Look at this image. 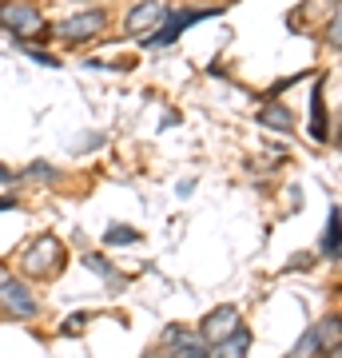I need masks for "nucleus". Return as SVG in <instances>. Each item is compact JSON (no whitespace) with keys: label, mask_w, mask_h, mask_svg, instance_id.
I'll list each match as a JSON object with an SVG mask.
<instances>
[{"label":"nucleus","mask_w":342,"mask_h":358,"mask_svg":"<svg viewBox=\"0 0 342 358\" xmlns=\"http://www.w3.org/2000/svg\"><path fill=\"white\" fill-rule=\"evenodd\" d=\"M20 263H24L28 279H52V275H60V267H64L60 239H56V235H40V239H32Z\"/></svg>","instance_id":"nucleus-1"},{"label":"nucleus","mask_w":342,"mask_h":358,"mask_svg":"<svg viewBox=\"0 0 342 358\" xmlns=\"http://www.w3.org/2000/svg\"><path fill=\"white\" fill-rule=\"evenodd\" d=\"M0 28L13 32L16 40H28V36L48 32L44 13H40L36 4H28V0H8V4H0Z\"/></svg>","instance_id":"nucleus-2"},{"label":"nucleus","mask_w":342,"mask_h":358,"mask_svg":"<svg viewBox=\"0 0 342 358\" xmlns=\"http://www.w3.org/2000/svg\"><path fill=\"white\" fill-rule=\"evenodd\" d=\"M0 310L13 315V319H36L40 303L36 294L28 291V282L13 279V275H0Z\"/></svg>","instance_id":"nucleus-3"},{"label":"nucleus","mask_w":342,"mask_h":358,"mask_svg":"<svg viewBox=\"0 0 342 358\" xmlns=\"http://www.w3.org/2000/svg\"><path fill=\"white\" fill-rule=\"evenodd\" d=\"M104 28H108V13H104V8H88V13H76V16H68V20H60L52 32H56L64 44H84V40L100 36Z\"/></svg>","instance_id":"nucleus-4"},{"label":"nucleus","mask_w":342,"mask_h":358,"mask_svg":"<svg viewBox=\"0 0 342 358\" xmlns=\"http://www.w3.org/2000/svg\"><path fill=\"white\" fill-rule=\"evenodd\" d=\"M207 16H215V8H167V20L159 24V32H152V36H143V44H171V40H179V32L187 24H199V20H207Z\"/></svg>","instance_id":"nucleus-5"},{"label":"nucleus","mask_w":342,"mask_h":358,"mask_svg":"<svg viewBox=\"0 0 342 358\" xmlns=\"http://www.w3.org/2000/svg\"><path fill=\"white\" fill-rule=\"evenodd\" d=\"M164 355L167 358H211V346L199 338V331H187V327H167V331H164Z\"/></svg>","instance_id":"nucleus-6"},{"label":"nucleus","mask_w":342,"mask_h":358,"mask_svg":"<svg viewBox=\"0 0 342 358\" xmlns=\"http://www.w3.org/2000/svg\"><path fill=\"white\" fill-rule=\"evenodd\" d=\"M235 331H239V307H215L207 319L199 322V338L207 346H219L223 338H231Z\"/></svg>","instance_id":"nucleus-7"},{"label":"nucleus","mask_w":342,"mask_h":358,"mask_svg":"<svg viewBox=\"0 0 342 358\" xmlns=\"http://www.w3.org/2000/svg\"><path fill=\"white\" fill-rule=\"evenodd\" d=\"M164 13H167V4H164V0H143V4H136V8L127 13L124 28L131 32V36H148V28H159Z\"/></svg>","instance_id":"nucleus-8"},{"label":"nucleus","mask_w":342,"mask_h":358,"mask_svg":"<svg viewBox=\"0 0 342 358\" xmlns=\"http://www.w3.org/2000/svg\"><path fill=\"white\" fill-rule=\"evenodd\" d=\"M247 350H251V331H235L231 338H223V343L211 350V358H247Z\"/></svg>","instance_id":"nucleus-9"},{"label":"nucleus","mask_w":342,"mask_h":358,"mask_svg":"<svg viewBox=\"0 0 342 358\" xmlns=\"http://www.w3.org/2000/svg\"><path fill=\"white\" fill-rule=\"evenodd\" d=\"M259 124L263 128H275V131H294V115L283 103H266L263 112H259Z\"/></svg>","instance_id":"nucleus-10"},{"label":"nucleus","mask_w":342,"mask_h":358,"mask_svg":"<svg viewBox=\"0 0 342 358\" xmlns=\"http://www.w3.org/2000/svg\"><path fill=\"white\" fill-rule=\"evenodd\" d=\"M322 88H327V80H318L315 92H311V136H315V140H327V120H322Z\"/></svg>","instance_id":"nucleus-11"},{"label":"nucleus","mask_w":342,"mask_h":358,"mask_svg":"<svg viewBox=\"0 0 342 358\" xmlns=\"http://www.w3.org/2000/svg\"><path fill=\"white\" fill-rule=\"evenodd\" d=\"M322 255L339 259V207H330V215H327V231H322Z\"/></svg>","instance_id":"nucleus-12"},{"label":"nucleus","mask_w":342,"mask_h":358,"mask_svg":"<svg viewBox=\"0 0 342 358\" xmlns=\"http://www.w3.org/2000/svg\"><path fill=\"white\" fill-rule=\"evenodd\" d=\"M84 263H88V267L96 271V275H104V279L120 282V275H115V267H112V263H108V259H100V255H88V259H84Z\"/></svg>","instance_id":"nucleus-13"},{"label":"nucleus","mask_w":342,"mask_h":358,"mask_svg":"<svg viewBox=\"0 0 342 358\" xmlns=\"http://www.w3.org/2000/svg\"><path fill=\"white\" fill-rule=\"evenodd\" d=\"M136 239H140V235H136L131 227H115V231H108V243H136Z\"/></svg>","instance_id":"nucleus-14"},{"label":"nucleus","mask_w":342,"mask_h":358,"mask_svg":"<svg viewBox=\"0 0 342 358\" xmlns=\"http://www.w3.org/2000/svg\"><path fill=\"white\" fill-rule=\"evenodd\" d=\"M28 176H36V179H56V171H52V167H40V164H32V167H28Z\"/></svg>","instance_id":"nucleus-15"},{"label":"nucleus","mask_w":342,"mask_h":358,"mask_svg":"<svg viewBox=\"0 0 342 358\" xmlns=\"http://www.w3.org/2000/svg\"><path fill=\"white\" fill-rule=\"evenodd\" d=\"M330 48L339 52V16H334V20H330Z\"/></svg>","instance_id":"nucleus-16"},{"label":"nucleus","mask_w":342,"mask_h":358,"mask_svg":"<svg viewBox=\"0 0 342 358\" xmlns=\"http://www.w3.org/2000/svg\"><path fill=\"white\" fill-rule=\"evenodd\" d=\"M80 327H84V319H68V322H64V334H72V331H80Z\"/></svg>","instance_id":"nucleus-17"},{"label":"nucleus","mask_w":342,"mask_h":358,"mask_svg":"<svg viewBox=\"0 0 342 358\" xmlns=\"http://www.w3.org/2000/svg\"><path fill=\"white\" fill-rule=\"evenodd\" d=\"M4 207H16V199H13V195H0V211H4Z\"/></svg>","instance_id":"nucleus-18"},{"label":"nucleus","mask_w":342,"mask_h":358,"mask_svg":"<svg viewBox=\"0 0 342 358\" xmlns=\"http://www.w3.org/2000/svg\"><path fill=\"white\" fill-rule=\"evenodd\" d=\"M8 179H13V171H8V167H0V183H8Z\"/></svg>","instance_id":"nucleus-19"},{"label":"nucleus","mask_w":342,"mask_h":358,"mask_svg":"<svg viewBox=\"0 0 342 358\" xmlns=\"http://www.w3.org/2000/svg\"><path fill=\"white\" fill-rule=\"evenodd\" d=\"M152 358H167V355H164V350H159V355H152Z\"/></svg>","instance_id":"nucleus-20"}]
</instances>
